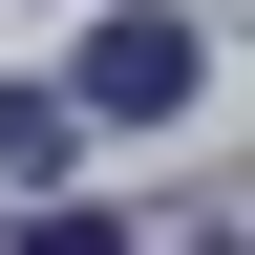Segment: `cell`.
Listing matches in <instances>:
<instances>
[{"instance_id":"1","label":"cell","mask_w":255,"mask_h":255,"mask_svg":"<svg viewBox=\"0 0 255 255\" xmlns=\"http://www.w3.org/2000/svg\"><path fill=\"white\" fill-rule=\"evenodd\" d=\"M85 107H107V128H170L191 107V21H170V0H107V21H85Z\"/></svg>"},{"instance_id":"2","label":"cell","mask_w":255,"mask_h":255,"mask_svg":"<svg viewBox=\"0 0 255 255\" xmlns=\"http://www.w3.org/2000/svg\"><path fill=\"white\" fill-rule=\"evenodd\" d=\"M64 128H85L64 85H0V170H21V191H64Z\"/></svg>"}]
</instances>
